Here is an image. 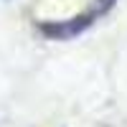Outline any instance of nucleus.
<instances>
[{
  "label": "nucleus",
  "mask_w": 127,
  "mask_h": 127,
  "mask_svg": "<svg viewBox=\"0 0 127 127\" xmlns=\"http://www.w3.org/2000/svg\"><path fill=\"white\" fill-rule=\"evenodd\" d=\"M99 13H104V8L102 5H97L92 10V13H84V15H79V18H74V20H69V23H54V26H41V31H43L46 36H54V38H71V36H76V33H81L84 28H87L92 20H94V15H99Z\"/></svg>",
  "instance_id": "obj_1"
}]
</instances>
